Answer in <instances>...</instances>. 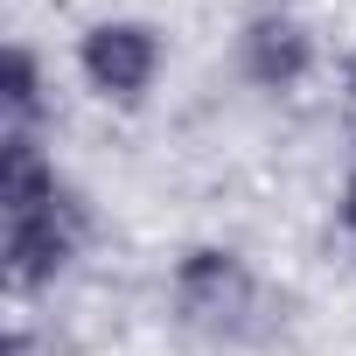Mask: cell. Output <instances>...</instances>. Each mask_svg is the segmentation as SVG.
Returning <instances> with one entry per match:
<instances>
[{
	"label": "cell",
	"instance_id": "1",
	"mask_svg": "<svg viewBox=\"0 0 356 356\" xmlns=\"http://www.w3.org/2000/svg\"><path fill=\"white\" fill-rule=\"evenodd\" d=\"M168 307H175V321H182L196 342H224V349L266 342L280 328L266 280L231 245H189L168 266Z\"/></svg>",
	"mask_w": 356,
	"mask_h": 356
},
{
	"label": "cell",
	"instance_id": "2",
	"mask_svg": "<svg viewBox=\"0 0 356 356\" xmlns=\"http://www.w3.org/2000/svg\"><path fill=\"white\" fill-rule=\"evenodd\" d=\"M98 217H91V196L77 182H63V196H49L42 210H22V217H0V273H8V293L29 300V293H49L91 245Z\"/></svg>",
	"mask_w": 356,
	"mask_h": 356
},
{
	"label": "cell",
	"instance_id": "3",
	"mask_svg": "<svg viewBox=\"0 0 356 356\" xmlns=\"http://www.w3.org/2000/svg\"><path fill=\"white\" fill-rule=\"evenodd\" d=\"M161 70H168V35L147 15H105L77 35V77L98 105H119V112L147 105Z\"/></svg>",
	"mask_w": 356,
	"mask_h": 356
},
{
	"label": "cell",
	"instance_id": "4",
	"mask_svg": "<svg viewBox=\"0 0 356 356\" xmlns=\"http://www.w3.org/2000/svg\"><path fill=\"white\" fill-rule=\"evenodd\" d=\"M314 70H321V42H314V29H307L300 15L266 8V15H252V22L238 29V77H245L252 91L293 98Z\"/></svg>",
	"mask_w": 356,
	"mask_h": 356
},
{
	"label": "cell",
	"instance_id": "5",
	"mask_svg": "<svg viewBox=\"0 0 356 356\" xmlns=\"http://www.w3.org/2000/svg\"><path fill=\"white\" fill-rule=\"evenodd\" d=\"M49 196H63V168L49 154L42 133H0V217L42 210Z\"/></svg>",
	"mask_w": 356,
	"mask_h": 356
},
{
	"label": "cell",
	"instance_id": "6",
	"mask_svg": "<svg viewBox=\"0 0 356 356\" xmlns=\"http://www.w3.org/2000/svg\"><path fill=\"white\" fill-rule=\"evenodd\" d=\"M49 119V70L35 42H8L0 56V133H42Z\"/></svg>",
	"mask_w": 356,
	"mask_h": 356
},
{
	"label": "cell",
	"instance_id": "7",
	"mask_svg": "<svg viewBox=\"0 0 356 356\" xmlns=\"http://www.w3.org/2000/svg\"><path fill=\"white\" fill-rule=\"evenodd\" d=\"M335 217H342V231H349V245H356V161H349V175H342V196H335Z\"/></svg>",
	"mask_w": 356,
	"mask_h": 356
},
{
	"label": "cell",
	"instance_id": "8",
	"mask_svg": "<svg viewBox=\"0 0 356 356\" xmlns=\"http://www.w3.org/2000/svg\"><path fill=\"white\" fill-rule=\"evenodd\" d=\"M342 112H349V133H356V49L342 56Z\"/></svg>",
	"mask_w": 356,
	"mask_h": 356
},
{
	"label": "cell",
	"instance_id": "9",
	"mask_svg": "<svg viewBox=\"0 0 356 356\" xmlns=\"http://www.w3.org/2000/svg\"><path fill=\"white\" fill-rule=\"evenodd\" d=\"M8 356H35V335H29V321H15V328H8Z\"/></svg>",
	"mask_w": 356,
	"mask_h": 356
}]
</instances>
